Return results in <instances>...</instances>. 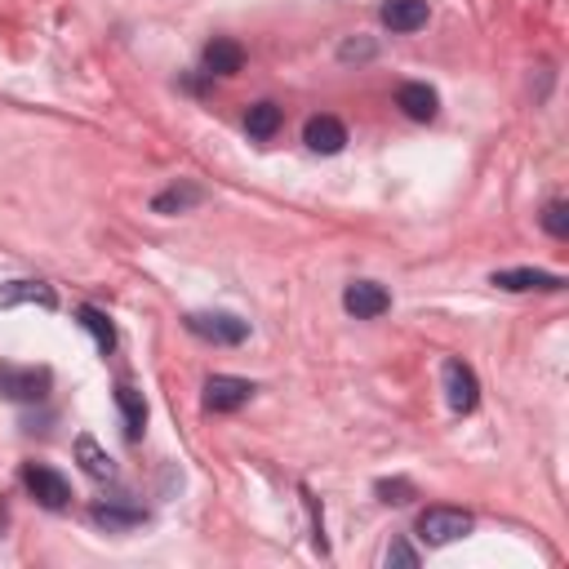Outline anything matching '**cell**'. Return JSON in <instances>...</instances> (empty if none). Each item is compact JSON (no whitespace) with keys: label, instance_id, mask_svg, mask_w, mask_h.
I'll use <instances>...</instances> for the list:
<instances>
[{"label":"cell","instance_id":"6da1fadb","mask_svg":"<svg viewBox=\"0 0 569 569\" xmlns=\"http://www.w3.org/2000/svg\"><path fill=\"white\" fill-rule=\"evenodd\" d=\"M471 529H476V516L462 507H427V511H418V525H413L422 547H449V542L467 538Z\"/></svg>","mask_w":569,"mask_h":569},{"label":"cell","instance_id":"7a4b0ae2","mask_svg":"<svg viewBox=\"0 0 569 569\" xmlns=\"http://www.w3.org/2000/svg\"><path fill=\"white\" fill-rule=\"evenodd\" d=\"M53 387V369L49 365H0V396L13 405H40Z\"/></svg>","mask_w":569,"mask_h":569},{"label":"cell","instance_id":"3957f363","mask_svg":"<svg viewBox=\"0 0 569 569\" xmlns=\"http://www.w3.org/2000/svg\"><path fill=\"white\" fill-rule=\"evenodd\" d=\"M187 333L213 347H240L249 338V320H240L236 311H187L182 316Z\"/></svg>","mask_w":569,"mask_h":569},{"label":"cell","instance_id":"277c9868","mask_svg":"<svg viewBox=\"0 0 569 569\" xmlns=\"http://www.w3.org/2000/svg\"><path fill=\"white\" fill-rule=\"evenodd\" d=\"M440 387H445V400H449L453 413H476V405H480V378H476V369L467 360L449 356L440 365Z\"/></svg>","mask_w":569,"mask_h":569},{"label":"cell","instance_id":"5b68a950","mask_svg":"<svg viewBox=\"0 0 569 569\" xmlns=\"http://www.w3.org/2000/svg\"><path fill=\"white\" fill-rule=\"evenodd\" d=\"M22 485H27V493H31L44 511H62V507L71 502L67 476H58V471L44 467V462H27V467H22Z\"/></svg>","mask_w":569,"mask_h":569},{"label":"cell","instance_id":"8992f818","mask_svg":"<svg viewBox=\"0 0 569 569\" xmlns=\"http://www.w3.org/2000/svg\"><path fill=\"white\" fill-rule=\"evenodd\" d=\"M253 382L249 378H236V373H209L204 378V409L209 413H236L240 405L253 400Z\"/></svg>","mask_w":569,"mask_h":569},{"label":"cell","instance_id":"52a82bcc","mask_svg":"<svg viewBox=\"0 0 569 569\" xmlns=\"http://www.w3.org/2000/svg\"><path fill=\"white\" fill-rule=\"evenodd\" d=\"M489 284L493 289H507V293H560L565 289V276L538 271V267H507V271H493Z\"/></svg>","mask_w":569,"mask_h":569},{"label":"cell","instance_id":"ba28073f","mask_svg":"<svg viewBox=\"0 0 569 569\" xmlns=\"http://www.w3.org/2000/svg\"><path fill=\"white\" fill-rule=\"evenodd\" d=\"M89 520L107 533H124V529H138L147 525V507L142 502H129V498H98L89 507Z\"/></svg>","mask_w":569,"mask_h":569},{"label":"cell","instance_id":"9c48e42d","mask_svg":"<svg viewBox=\"0 0 569 569\" xmlns=\"http://www.w3.org/2000/svg\"><path fill=\"white\" fill-rule=\"evenodd\" d=\"M342 307L356 316V320H378L391 311V293L378 284V280H351L342 289Z\"/></svg>","mask_w":569,"mask_h":569},{"label":"cell","instance_id":"30bf717a","mask_svg":"<svg viewBox=\"0 0 569 569\" xmlns=\"http://www.w3.org/2000/svg\"><path fill=\"white\" fill-rule=\"evenodd\" d=\"M204 187L200 182H191V178H178V182H169V187H160L156 196H151V213H164V218H173V213H187V209H196V204H204Z\"/></svg>","mask_w":569,"mask_h":569},{"label":"cell","instance_id":"8fae6325","mask_svg":"<svg viewBox=\"0 0 569 569\" xmlns=\"http://www.w3.org/2000/svg\"><path fill=\"white\" fill-rule=\"evenodd\" d=\"M302 142L316 151V156H338L347 147V124L338 116H311L302 124Z\"/></svg>","mask_w":569,"mask_h":569},{"label":"cell","instance_id":"7c38bea8","mask_svg":"<svg viewBox=\"0 0 569 569\" xmlns=\"http://www.w3.org/2000/svg\"><path fill=\"white\" fill-rule=\"evenodd\" d=\"M396 107L409 116V120H436V111H440V93L427 84V80H405L400 89H396Z\"/></svg>","mask_w":569,"mask_h":569},{"label":"cell","instance_id":"4fadbf2b","mask_svg":"<svg viewBox=\"0 0 569 569\" xmlns=\"http://www.w3.org/2000/svg\"><path fill=\"white\" fill-rule=\"evenodd\" d=\"M0 307H40V311H53L58 307V293L44 284V280H9L0 289Z\"/></svg>","mask_w":569,"mask_h":569},{"label":"cell","instance_id":"5bb4252c","mask_svg":"<svg viewBox=\"0 0 569 569\" xmlns=\"http://www.w3.org/2000/svg\"><path fill=\"white\" fill-rule=\"evenodd\" d=\"M378 18H382V27H391L396 36H409V31L427 27L431 9H427V0H382Z\"/></svg>","mask_w":569,"mask_h":569},{"label":"cell","instance_id":"9a60e30c","mask_svg":"<svg viewBox=\"0 0 569 569\" xmlns=\"http://www.w3.org/2000/svg\"><path fill=\"white\" fill-rule=\"evenodd\" d=\"M240 67H244V49L236 40H227V36H213L204 44V53H200V71L204 76H236Z\"/></svg>","mask_w":569,"mask_h":569},{"label":"cell","instance_id":"2e32d148","mask_svg":"<svg viewBox=\"0 0 569 569\" xmlns=\"http://www.w3.org/2000/svg\"><path fill=\"white\" fill-rule=\"evenodd\" d=\"M71 453H76V462H80V471H84L89 480H116V458H111V453H107L89 431H80V436H76Z\"/></svg>","mask_w":569,"mask_h":569},{"label":"cell","instance_id":"e0dca14e","mask_svg":"<svg viewBox=\"0 0 569 569\" xmlns=\"http://www.w3.org/2000/svg\"><path fill=\"white\" fill-rule=\"evenodd\" d=\"M116 409L124 418V436L142 440V431H147V400H142V391L129 387V382H116Z\"/></svg>","mask_w":569,"mask_h":569},{"label":"cell","instance_id":"ac0fdd59","mask_svg":"<svg viewBox=\"0 0 569 569\" xmlns=\"http://www.w3.org/2000/svg\"><path fill=\"white\" fill-rule=\"evenodd\" d=\"M76 320H80V329L93 338V347H98L102 356H111V351H116V325L107 320V311H102V307L80 302V307H76Z\"/></svg>","mask_w":569,"mask_h":569},{"label":"cell","instance_id":"d6986e66","mask_svg":"<svg viewBox=\"0 0 569 569\" xmlns=\"http://www.w3.org/2000/svg\"><path fill=\"white\" fill-rule=\"evenodd\" d=\"M280 107L276 102H253L249 111H244V129H249V138H258V142H267L276 129H280Z\"/></svg>","mask_w":569,"mask_h":569},{"label":"cell","instance_id":"ffe728a7","mask_svg":"<svg viewBox=\"0 0 569 569\" xmlns=\"http://www.w3.org/2000/svg\"><path fill=\"white\" fill-rule=\"evenodd\" d=\"M298 493H302V507H307V520H311V547H316L320 556H329V538H325V511H320V498H316L307 485H302Z\"/></svg>","mask_w":569,"mask_h":569},{"label":"cell","instance_id":"44dd1931","mask_svg":"<svg viewBox=\"0 0 569 569\" xmlns=\"http://www.w3.org/2000/svg\"><path fill=\"white\" fill-rule=\"evenodd\" d=\"M378 58V40L373 36H347L338 44V62H373Z\"/></svg>","mask_w":569,"mask_h":569},{"label":"cell","instance_id":"7402d4cb","mask_svg":"<svg viewBox=\"0 0 569 569\" xmlns=\"http://www.w3.org/2000/svg\"><path fill=\"white\" fill-rule=\"evenodd\" d=\"M542 231L556 240H569V204L565 200H547L542 204Z\"/></svg>","mask_w":569,"mask_h":569},{"label":"cell","instance_id":"603a6c76","mask_svg":"<svg viewBox=\"0 0 569 569\" xmlns=\"http://www.w3.org/2000/svg\"><path fill=\"white\" fill-rule=\"evenodd\" d=\"M373 493H378L387 507H405V502H413V498H418V489H413L405 476H396V480H378V485H373Z\"/></svg>","mask_w":569,"mask_h":569},{"label":"cell","instance_id":"cb8c5ba5","mask_svg":"<svg viewBox=\"0 0 569 569\" xmlns=\"http://www.w3.org/2000/svg\"><path fill=\"white\" fill-rule=\"evenodd\" d=\"M382 560H387V565H418L422 556H418V547H409L405 538H391L387 551H382Z\"/></svg>","mask_w":569,"mask_h":569}]
</instances>
